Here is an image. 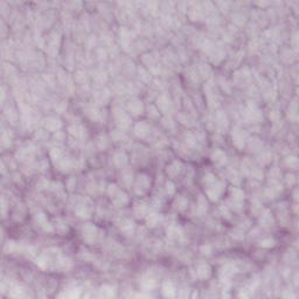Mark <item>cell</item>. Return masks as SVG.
Here are the masks:
<instances>
[{
    "mask_svg": "<svg viewBox=\"0 0 299 299\" xmlns=\"http://www.w3.org/2000/svg\"><path fill=\"white\" fill-rule=\"evenodd\" d=\"M115 162L118 165V166H122V165H125L126 162V157L123 154V153H119V154H116L115 157Z\"/></svg>",
    "mask_w": 299,
    "mask_h": 299,
    "instance_id": "1",
    "label": "cell"
}]
</instances>
